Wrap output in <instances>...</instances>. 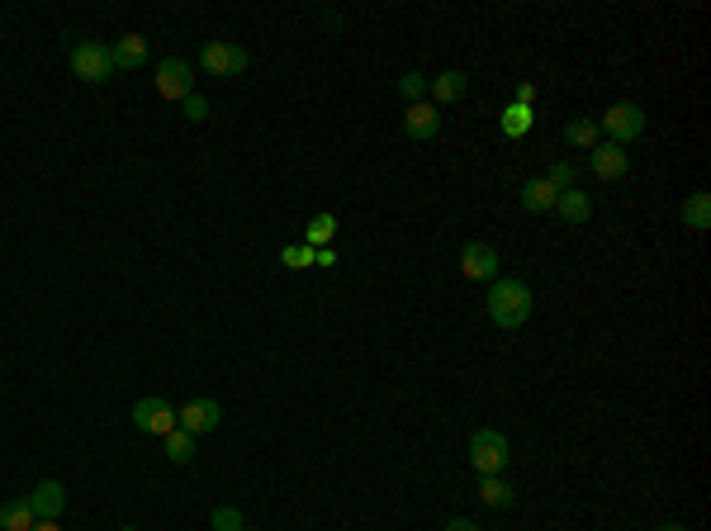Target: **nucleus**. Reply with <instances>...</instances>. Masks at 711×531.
I'll return each instance as SVG.
<instances>
[{
  "mask_svg": "<svg viewBox=\"0 0 711 531\" xmlns=\"http://www.w3.org/2000/svg\"><path fill=\"white\" fill-rule=\"evenodd\" d=\"M489 318L493 328L517 332L531 318V285L527 280H512V275H498L489 290Z\"/></svg>",
  "mask_w": 711,
  "mask_h": 531,
  "instance_id": "f257e3e1",
  "label": "nucleus"
},
{
  "mask_svg": "<svg viewBox=\"0 0 711 531\" xmlns=\"http://www.w3.org/2000/svg\"><path fill=\"white\" fill-rule=\"evenodd\" d=\"M508 460H512V446L498 427H479V432L470 437V465L479 470V475H503Z\"/></svg>",
  "mask_w": 711,
  "mask_h": 531,
  "instance_id": "f03ea898",
  "label": "nucleus"
},
{
  "mask_svg": "<svg viewBox=\"0 0 711 531\" xmlns=\"http://www.w3.org/2000/svg\"><path fill=\"white\" fill-rule=\"evenodd\" d=\"M72 72L86 81V86H105L114 76V53L110 43H100V38H81L72 48Z\"/></svg>",
  "mask_w": 711,
  "mask_h": 531,
  "instance_id": "7ed1b4c3",
  "label": "nucleus"
},
{
  "mask_svg": "<svg viewBox=\"0 0 711 531\" xmlns=\"http://www.w3.org/2000/svg\"><path fill=\"white\" fill-rule=\"evenodd\" d=\"M598 133H607V143H636L640 133H645V110H640L636 100H621V105H612V110L598 119Z\"/></svg>",
  "mask_w": 711,
  "mask_h": 531,
  "instance_id": "20e7f679",
  "label": "nucleus"
},
{
  "mask_svg": "<svg viewBox=\"0 0 711 531\" xmlns=\"http://www.w3.org/2000/svg\"><path fill=\"white\" fill-rule=\"evenodd\" d=\"M133 427H138L143 437H171V432H176V408H171L162 394L138 399L133 403Z\"/></svg>",
  "mask_w": 711,
  "mask_h": 531,
  "instance_id": "39448f33",
  "label": "nucleus"
},
{
  "mask_svg": "<svg viewBox=\"0 0 711 531\" xmlns=\"http://www.w3.org/2000/svg\"><path fill=\"white\" fill-rule=\"evenodd\" d=\"M200 67L209 76H242L247 72V48H237L228 38H214V43L200 48Z\"/></svg>",
  "mask_w": 711,
  "mask_h": 531,
  "instance_id": "423d86ee",
  "label": "nucleus"
},
{
  "mask_svg": "<svg viewBox=\"0 0 711 531\" xmlns=\"http://www.w3.org/2000/svg\"><path fill=\"white\" fill-rule=\"evenodd\" d=\"M152 86L162 100H185V95H195V76H190V62L181 57H166L157 62V72H152Z\"/></svg>",
  "mask_w": 711,
  "mask_h": 531,
  "instance_id": "0eeeda50",
  "label": "nucleus"
},
{
  "mask_svg": "<svg viewBox=\"0 0 711 531\" xmlns=\"http://www.w3.org/2000/svg\"><path fill=\"white\" fill-rule=\"evenodd\" d=\"M219 422H223V403L219 399H190L181 413H176V427H181V432H190V437L214 432Z\"/></svg>",
  "mask_w": 711,
  "mask_h": 531,
  "instance_id": "6e6552de",
  "label": "nucleus"
},
{
  "mask_svg": "<svg viewBox=\"0 0 711 531\" xmlns=\"http://www.w3.org/2000/svg\"><path fill=\"white\" fill-rule=\"evenodd\" d=\"M460 275L465 280H498V252H493L489 242H465L460 247Z\"/></svg>",
  "mask_w": 711,
  "mask_h": 531,
  "instance_id": "1a4fd4ad",
  "label": "nucleus"
},
{
  "mask_svg": "<svg viewBox=\"0 0 711 531\" xmlns=\"http://www.w3.org/2000/svg\"><path fill=\"white\" fill-rule=\"evenodd\" d=\"M588 171H593L598 181H621V176L631 171V157H626V147H617V143H607V138H602V143L588 152Z\"/></svg>",
  "mask_w": 711,
  "mask_h": 531,
  "instance_id": "9d476101",
  "label": "nucleus"
},
{
  "mask_svg": "<svg viewBox=\"0 0 711 531\" xmlns=\"http://www.w3.org/2000/svg\"><path fill=\"white\" fill-rule=\"evenodd\" d=\"M441 129V110L432 105V100H418V105H408V114H403V133L413 138V143H427V138H437Z\"/></svg>",
  "mask_w": 711,
  "mask_h": 531,
  "instance_id": "9b49d317",
  "label": "nucleus"
},
{
  "mask_svg": "<svg viewBox=\"0 0 711 531\" xmlns=\"http://www.w3.org/2000/svg\"><path fill=\"white\" fill-rule=\"evenodd\" d=\"M29 508H34L38 522H57V517L67 513V489L57 479H43L34 494H29Z\"/></svg>",
  "mask_w": 711,
  "mask_h": 531,
  "instance_id": "f8f14e48",
  "label": "nucleus"
},
{
  "mask_svg": "<svg viewBox=\"0 0 711 531\" xmlns=\"http://www.w3.org/2000/svg\"><path fill=\"white\" fill-rule=\"evenodd\" d=\"M465 86H470V76L465 72H456V67H451V72H441V76H432V86H427V95H432V105H456L460 95H465Z\"/></svg>",
  "mask_w": 711,
  "mask_h": 531,
  "instance_id": "ddd939ff",
  "label": "nucleus"
},
{
  "mask_svg": "<svg viewBox=\"0 0 711 531\" xmlns=\"http://www.w3.org/2000/svg\"><path fill=\"white\" fill-rule=\"evenodd\" d=\"M114 53V67H124V72H138V67H147V38L143 34H124L119 43L110 48Z\"/></svg>",
  "mask_w": 711,
  "mask_h": 531,
  "instance_id": "4468645a",
  "label": "nucleus"
},
{
  "mask_svg": "<svg viewBox=\"0 0 711 531\" xmlns=\"http://www.w3.org/2000/svg\"><path fill=\"white\" fill-rule=\"evenodd\" d=\"M479 503H484V508H512V503H517V489H512L503 475H479Z\"/></svg>",
  "mask_w": 711,
  "mask_h": 531,
  "instance_id": "2eb2a0df",
  "label": "nucleus"
},
{
  "mask_svg": "<svg viewBox=\"0 0 711 531\" xmlns=\"http://www.w3.org/2000/svg\"><path fill=\"white\" fill-rule=\"evenodd\" d=\"M555 200H560V190H555L546 176H536V181L522 185V209H531V214H546V209H555Z\"/></svg>",
  "mask_w": 711,
  "mask_h": 531,
  "instance_id": "dca6fc26",
  "label": "nucleus"
},
{
  "mask_svg": "<svg viewBox=\"0 0 711 531\" xmlns=\"http://www.w3.org/2000/svg\"><path fill=\"white\" fill-rule=\"evenodd\" d=\"M555 214L565 223H588L593 219V200H588L584 190H565V195L555 200Z\"/></svg>",
  "mask_w": 711,
  "mask_h": 531,
  "instance_id": "f3484780",
  "label": "nucleus"
},
{
  "mask_svg": "<svg viewBox=\"0 0 711 531\" xmlns=\"http://www.w3.org/2000/svg\"><path fill=\"white\" fill-rule=\"evenodd\" d=\"M683 223H688L693 233H707L711 228V195L707 190H693V195L683 200Z\"/></svg>",
  "mask_w": 711,
  "mask_h": 531,
  "instance_id": "a211bd4d",
  "label": "nucleus"
},
{
  "mask_svg": "<svg viewBox=\"0 0 711 531\" xmlns=\"http://www.w3.org/2000/svg\"><path fill=\"white\" fill-rule=\"evenodd\" d=\"M34 508H29V498H15V503H0V527L5 531H34Z\"/></svg>",
  "mask_w": 711,
  "mask_h": 531,
  "instance_id": "6ab92c4d",
  "label": "nucleus"
},
{
  "mask_svg": "<svg viewBox=\"0 0 711 531\" xmlns=\"http://www.w3.org/2000/svg\"><path fill=\"white\" fill-rule=\"evenodd\" d=\"M565 143H569V147H584V152H593V147L602 143L598 119H574V124H565Z\"/></svg>",
  "mask_w": 711,
  "mask_h": 531,
  "instance_id": "aec40b11",
  "label": "nucleus"
},
{
  "mask_svg": "<svg viewBox=\"0 0 711 531\" xmlns=\"http://www.w3.org/2000/svg\"><path fill=\"white\" fill-rule=\"evenodd\" d=\"M162 451H166V460H171V465H190V460H195V437L176 427L171 437H162Z\"/></svg>",
  "mask_w": 711,
  "mask_h": 531,
  "instance_id": "412c9836",
  "label": "nucleus"
},
{
  "mask_svg": "<svg viewBox=\"0 0 711 531\" xmlns=\"http://www.w3.org/2000/svg\"><path fill=\"white\" fill-rule=\"evenodd\" d=\"M332 238H337V219H332V214H318V219L309 223V233H304V247L318 252V247H328Z\"/></svg>",
  "mask_w": 711,
  "mask_h": 531,
  "instance_id": "4be33fe9",
  "label": "nucleus"
},
{
  "mask_svg": "<svg viewBox=\"0 0 711 531\" xmlns=\"http://www.w3.org/2000/svg\"><path fill=\"white\" fill-rule=\"evenodd\" d=\"M531 119H536V114H531L527 105H508V110H503V133H508V138H522V133H531Z\"/></svg>",
  "mask_w": 711,
  "mask_h": 531,
  "instance_id": "5701e85b",
  "label": "nucleus"
},
{
  "mask_svg": "<svg viewBox=\"0 0 711 531\" xmlns=\"http://www.w3.org/2000/svg\"><path fill=\"white\" fill-rule=\"evenodd\" d=\"M427 86H432V76L427 72H403L399 76V95L408 100V105H418L422 95H427Z\"/></svg>",
  "mask_w": 711,
  "mask_h": 531,
  "instance_id": "b1692460",
  "label": "nucleus"
},
{
  "mask_svg": "<svg viewBox=\"0 0 711 531\" xmlns=\"http://www.w3.org/2000/svg\"><path fill=\"white\" fill-rule=\"evenodd\" d=\"M546 181L555 185L560 195H565V190H574V185H579V166H574V162H555V166L546 171Z\"/></svg>",
  "mask_w": 711,
  "mask_h": 531,
  "instance_id": "393cba45",
  "label": "nucleus"
},
{
  "mask_svg": "<svg viewBox=\"0 0 711 531\" xmlns=\"http://www.w3.org/2000/svg\"><path fill=\"white\" fill-rule=\"evenodd\" d=\"M280 261H285L290 271H304V266H313V247H304V242H290V247L280 252Z\"/></svg>",
  "mask_w": 711,
  "mask_h": 531,
  "instance_id": "a878e982",
  "label": "nucleus"
},
{
  "mask_svg": "<svg viewBox=\"0 0 711 531\" xmlns=\"http://www.w3.org/2000/svg\"><path fill=\"white\" fill-rule=\"evenodd\" d=\"M209 522H214V531H242V513H237V508H228V503H223V508H214V517H209Z\"/></svg>",
  "mask_w": 711,
  "mask_h": 531,
  "instance_id": "bb28decb",
  "label": "nucleus"
},
{
  "mask_svg": "<svg viewBox=\"0 0 711 531\" xmlns=\"http://www.w3.org/2000/svg\"><path fill=\"white\" fill-rule=\"evenodd\" d=\"M181 105H185V119H190V124H200V119H209V100H204L200 91H195V95H185Z\"/></svg>",
  "mask_w": 711,
  "mask_h": 531,
  "instance_id": "cd10ccee",
  "label": "nucleus"
},
{
  "mask_svg": "<svg viewBox=\"0 0 711 531\" xmlns=\"http://www.w3.org/2000/svg\"><path fill=\"white\" fill-rule=\"evenodd\" d=\"M531 100H536V86H531V81H522V86H517V100H512V105H527V110H531Z\"/></svg>",
  "mask_w": 711,
  "mask_h": 531,
  "instance_id": "c85d7f7f",
  "label": "nucleus"
},
{
  "mask_svg": "<svg viewBox=\"0 0 711 531\" xmlns=\"http://www.w3.org/2000/svg\"><path fill=\"white\" fill-rule=\"evenodd\" d=\"M441 531H479V527H474L470 517H451V522H446V527H441Z\"/></svg>",
  "mask_w": 711,
  "mask_h": 531,
  "instance_id": "c756f323",
  "label": "nucleus"
},
{
  "mask_svg": "<svg viewBox=\"0 0 711 531\" xmlns=\"http://www.w3.org/2000/svg\"><path fill=\"white\" fill-rule=\"evenodd\" d=\"M655 531H688V527H683V522H659Z\"/></svg>",
  "mask_w": 711,
  "mask_h": 531,
  "instance_id": "7c9ffc66",
  "label": "nucleus"
},
{
  "mask_svg": "<svg viewBox=\"0 0 711 531\" xmlns=\"http://www.w3.org/2000/svg\"><path fill=\"white\" fill-rule=\"evenodd\" d=\"M34 531H62L57 522H34Z\"/></svg>",
  "mask_w": 711,
  "mask_h": 531,
  "instance_id": "2f4dec72",
  "label": "nucleus"
},
{
  "mask_svg": "<svg viewBox=\"0 0 711 531\" xmlns=\"http://www.w3.org/2000/svg\"><path fill=\"white\" fill-rule=\"evenodd\" d=\"M119 531H138V527H119Z\"/></svg>",
  "mask_w": 711,
  "mask_h": 531,
  "instance_id": "473e14b6",
  "label": "nucleus"
},
{
  "mask_svg": "<svg viewBox=\"0 0 711 531\" xmlns=\"http://www.w3.org/2000/svg\"><path fill=\"white\" fill-rule=\"evenodd\" d=\"M242 531H247V527H242Z\"/></svg>",
  "mask_w": 711,
  "mask_h": 531,
  "instance_id": "72a5a7b5",
  "label": "nucleus"
}]
</instances>
